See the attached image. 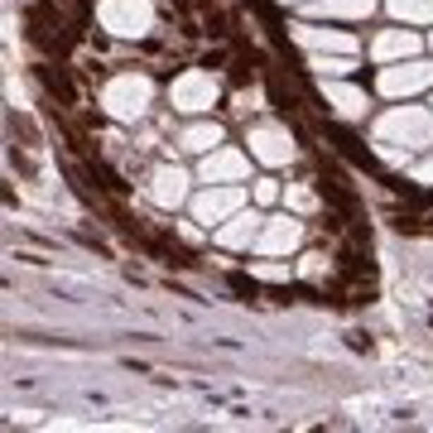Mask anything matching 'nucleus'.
Returning <instances> with one entry per match:
<instances>
[{
    "label": "nucleus",
    "mask_w": 433,
    "mask_h": 433,
    "mask_svg": "<svg viewBox=\"0 0 433 433\" xmlns=\"http://www.w3.org/2000/svg\"><path fill=\"white\" fill-rule=\"evenodd\" d=\"M34 78L44 82V92H49V102H58V106H78V87H73V78L63 73V68H54V63H34Z\"/></svg>",
    "instance_id": "1"
},
{
    "label": "nucleus",
    "mask_w": 433,
    "mask_h": 433,
    "mask_svg": "<svg viewBox=\"0 0 433 433\" xmlns=\"http://www.w3.org/2000/svg\"><path fill=\"white\" fill-rule=\"evenodd\" d=\"M159 197H178V183H183V173H159Z\"/></svg>",
    "instance_id": "2"
},
{
    "label": "nucleus",
    "mask_w": 433,
    "mask_h": 433,
    "mask_svg": "<svg viewBox=\"0 0 433 433\" xmlns=\"http://www.w3.org/2000/svg\"><path fill=\"white\" fill-rule=\"evenodd\" d=\"M207 145H216V130H193L188 135V150H207Z\"/></svg>",
    "instance_id": "3"
}]
</instances>
